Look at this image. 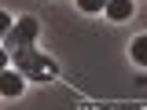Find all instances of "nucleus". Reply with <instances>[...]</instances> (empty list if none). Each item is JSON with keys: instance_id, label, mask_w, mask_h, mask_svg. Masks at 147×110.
<instances>
[{"instance_id": "nucleus-2", "label": "nucleus", "mask_w": 147, "mask_h": 110, "mask_svg": "<svg viewBox=\"0 0 147 110\" xmlns=\"http://www.w3.org/2000/svg\"><path fill=\"white\" fill-rule=\"evenodd\" d=\"M107 15L114 22H121V18L132 15V0H107Z\"/></svg>"}, {"instance_id": "nucleus-4", "label": "nucleus", "mask_w": 147, "mask_h": 110, "mask_svg": "<svg viewBox=\"0 0 147 110\" xmlns=\"http://www.w3.org/2000/svg\"><path fill=\"white\" fill-rule=\"evenodd\" d=\"M18 37H22V40H33L37 37V22L33 18H18Z\"/></svg>"}, {"instance_id": "nucleus-6", "label": "nucleus", "mask_w": 147, "mask_h": 110, "mask_svg": "<svg viewBox=\"0 0 147 110\" xmlns=\"http://www.w3.org/2000/svg\"><path fill=\"white\" fill-rule=\"evenodd\" d=\"M7 30H11V15H7V11H0V37L7 33Z\"/></svg>"}, {"instance_id": "nucleus-1", "label": "nucleus", "mask_w": 147, "mask_h": 110, "mask_svg": "<svg viewBox=\"0 0 147 110\" xmlns=\"http://www.w3.org/2000/svg\"><path fill=\"white\" fill-rule=\"evenodd\" d=\"M22 73H11V70H0V92L4 95H22Z\"/></svg>"}, {"instance_id": "nucleus-3", "label": "nucleus", "mask_w": 147, "mask_h": 110, "mask_svg": "<svg viewBox=\"0 0 147 110\" xmlns=\"http://www.w3.org/2000/svg\"><path fill=\"white\" fill-rule=\"evenodd\" d=\"M132 59H136L140 66H147V37H136V40H132Z\"/></svg>"}, {"instance_id": "nucleus-5", "label": "nucleus", "mask_w": 147, "mask_h": 110, "mask_svg": "<svg viewBox=\"0 0 147 110\" xmlns=\"http://www.w3.org/2000/svg\"><path fill=\"white\" fill-rule=\"evenodd\" d=\"M81 4V11H103L107 7V0H77Z\"/></svg>"}, {"instance_id": "nucleus-7", "label": "nucleus", "mask_w": 147, "mask_h": 110, "mask_svg": "<svg viewBox=\"0 0 147 110\" xmlns=\"http://www.w3.org/2000/svg\"><path fill=\"white\" fill-rule=\"evenodd\" d=\"M0 70H7V52L0 48Z\"/></svg>"}]
</instances>
